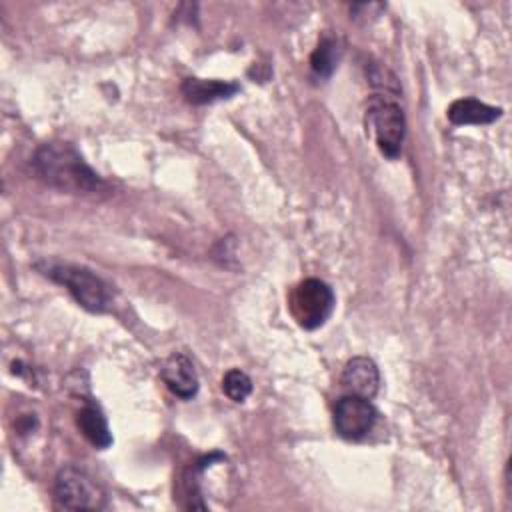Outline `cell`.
I'll use <instances>...</instances> for the list:
<instances>
[{
	"label": "cell",
	"mask_w": 512,
	"mask_h": 512,
	"mask_svg": "<svg viewBox=\"0 0 512 512\" xmlns=\"http://www.w3.org/2000/svg\"><path fill=\"white\" fill-rule=\"evenodd\" d=\"M36 268L52 278L54 282L68 288V292L74 296V300L90 310V312H106L110 306V292L108 286L92 274L88 268L68 264V262H56V260H42L36 262Z\"/></svg>",
	"instance_id": "7a4b0ae2"
},
{
	"label": "cell",
	"mask_w": 512,
	"mask_h": 512,
	"mask_svg": "<svg viewBox=\"0 0 512 512\" xmlns=\"http://www.w3.org/2000/svg\"><path fill=\"white\" fill-rule=\"evenodd\" d=\"M76 424L82 432V436L94 446V448H108L112 444V434H110V428H108V422L102 414V410L92 404V402H86L80 412L76 414Z\"/></svg>",
	"instance_id": "8fae6325"
},
{
	"label": "cell",
	"mask_w": 512,
	"mask_h": 512,
	"mask_svg": "<svg viewBox=\"0 0 512 512\" xmlns=\"http://www.w3.org/2000/svg\"><path fill=\"white\" fill-rule=\"evenodd\" d=\"M54 500L66 510H102L106 508V492L84 470L64 466L54 478Z\"/></svg>",
	"instance_id": "5b68a950"
},
{
	"label": "cell",
	"mask_w": 512,
	"mask_h": 512,
	"mask_svg": "<svg viewBox=\"0 0 512 512\" xmlns=\"http://www.w3.org/2000/svg\"><path fill=\"white\" fill-rule=\"evenodd\" d=\"M184 98L190 104L202 106L212 104L218 100L232 98L240 88L236 82H222V80H204V78H186L180 86Z\"/></svg>",
	"instance_id": "9c48e42d"
},
{
	"label": "cell",
	"mask_w": 512,
	"mask_h": 512,
	"mask_svg": "<svg viewBox=\"0 0 512 512\" xmlns=\"http://www.w3.org/2000/svg\"><path fill=\"white\" fill-rule=\"evenodd\" d=\"M160 378L166 384V388L182 400L194 398L200 386L192 360L182 352H174L164 360L160 368Z\"/></svg>",
	"instance_id": "52a82bcc"
},
{
	"label": "cell",
	"mask_w": 512,
	"mask_h": 512,
	"mask_svg": "<svg viewBox=\"0 0 512 512\" xmlns=\"http://www.w3.org/2000/svg\"><path fill=\"white\" fill-rule=\"evenodd\" d=\"M32 170L44 184L70 194H96L106 188V182L68 142L42 144L32 156Z\"/></svg>",
	"instance_id": "6da1fadb"
},
{
	"label": "cell",
	"mask_w": 512,
	"mask_h": 512,
	"mask_svg": "<svg viewBox=\"0 0 512 512\" xmlns=\"http://www.w3.org/2000/svg\"><path fill=\"white\" fill-rule=\"evenodd\" d=\"M448 120L456 126L464 124H492L502 116V108L490 106L476 98H460L448 106Z\"/></svg>",
	"instance_id": "30bf717a"
},
{
	"label": "cell",
	"mask_w": 512,
	"mask_h": 512,
	"mask_svg": "<svg viewBox=\"0 0 512 512\" xmlns=\"http://www.w3.org/2000/svg\"><path fill=\"white\" fill-rule=\"evenodd\" d=\"M342 56V48L336 38L324 36L310 58V68L316 78H330L334 68L338 66V60Z\"/></svg>",
	"instance_id": "7c38bea8"
},
{
	"label": "cell",
	"mask_w": 512,
	"mask_h": 512,
	"mask_svg": "<svg viewBox=\"0 0 512 512\" xmlns=\"http://www.w3.org/2000/svg\"><path fill=\"white\" fill-rule=\"evenodd\" d=\"M340 382L348 394L370 400L380 388V372L374 360H370L368 356H354L346 362Z\"/></svg>",
	"instance_id": "ba28073f"
},
{
	"label": "cell",
	"mask_w": 512,
	"mask_h": 512,
	"mask_svg": "<svg viewBox=\"0 0 512 512\" xmlns=\"http://www.w3.org/2000/svg\"><path fill=\"white\" fill-rule=\"evenodd\" d=\"M378 420V412L368 398L346 394L334 406V428L346 440L366 438Z\"/></svg>",
	"instance_id": "8992f818"
},
{
	"label": "cell",
	"mask_w": 512,
	"mask_h": 512,
	"mask_svg": "<svg viewBox=\"0 0 512 512\" xmlns=\"http://www.w3.org/2000/svg\"><path fill=\"white\" fill-rule=\"evenodd\" d=\"M222 390L232 402H244L252 392V380L246 372L232 368L222 378Z\"/></svg>",
	"instance_id": "4fadbf2b"
},
{
	"label": "cell",
	"mask_w": 512,
	"mask_h": 512,
	"mask_svg": "<svg viewBox=\"0 0 512 512\" xmlns=\"http://www.w3.org/2000/svg\"><path fill=\"white\" fill-rule=\"evenodd\" d=\"M334 304V290L324 280L318 278H306L300 284H296L288 300L294 320L304 330L320 328L334 312Z\"/></svg>",
	"instance_id": "277c9868"
},
{
	"label": "cell",
	"mask_w": 512,
	"mask_h": 512,
	"mask_svg": "<svg viewBox=\"0 0 512 512\" xmlns=\"http://www.w3.org/2000/svg\"><path fill=\"white\" fill-rule=\"evenodd\" d=\"M366 128L386 158L394 160L400 156L406 136V118L400 104L392 100V96L376 94L370 98L366 108Z\"/></svg>",
	"instance_id": "3957f363"
}]
</instances>
